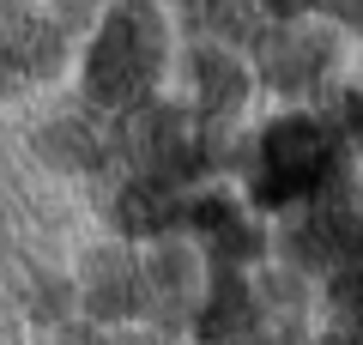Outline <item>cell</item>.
<instances>
[{"label":"cell","instance_id":"cell-2","mask_svg":"<svg viewBox=\"0 0 363 345\" xmlns=\"http://www.w3.org/2000/svg\"><path fill=\"white\" fill-rule=\"evenodd\" d=\"M267 170L279 176V182H272V194L309 188V182L327 170V140L309 128V121H285V128L267 140Z\"/></svg>","mask_w":363,"mask_h":345},{"label":"cell","instance_id":"cell-1","mask_svg":"<svg viewBox=\"0 0 363 345\" xmlns=\"http://www.w3.org/2000/svg\"><path fill=\"white\" fill-rule=\"evenodd\" d=\"M157 61V37L145 31V18L121 13L116 25L104 31V43H97V55H91V91L104 103H128L133 91L145 85V73H152Z\"/></svg>","mask_w":363,"mask_h":345}]
</instances>
